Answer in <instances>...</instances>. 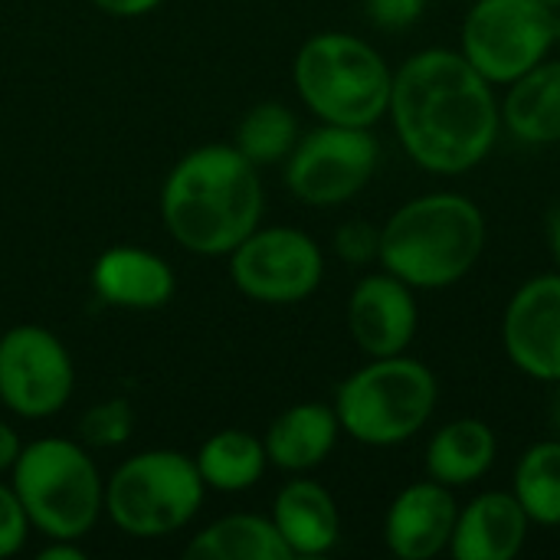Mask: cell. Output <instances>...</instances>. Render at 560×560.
<instances>
[{
  "instance_id": "cell-1",
  "label": "cell",
  "mask_w": 560,
  "mask_h": 560,
  "mask_svg": "<svg viewBox=\"0 0 560 560\" xmlns=\"http://www.w3.org/2000/svg\"><path fill=\"white\" fill-rule=\"evenodd\" d=\"M387 118L404 154L433 177L482 167L502 135L499 89L450 46L417 49L394 69Z\"/></svg>"
},
{
  "instance_id": "cell-2",
  "label": "cell",
  "mask_w": 560,
  "mask_h": 560,
  "mask_svg": "<svg viewBox=\"0 0 560 560\" xmlns=\"http://www.w3.org/2000/svg\"><path fill=\"white\" fill-rule=\"evenodd\" d=\"M266 194L253 161L236 144L187 151L161 190V220L177 246L194 256H230L262 220Z\"/></svg>"
},
{
  "instance_id": "cell-3",
  "label": "cell",
  "mask_w": 560,
  "mask_h": 560,
  "mask_svg": "<svg viewBox=\"0 0 560 560\" xmlns=\"http://www.w3.org/2000/svg\"><path fill=\"white\" fill-rule=\"evenodd\" d=\"M489 223L482 207L456 190L410 197L381 223V269L417 292L459 285L482 259Z\"/></svg>"
},
{
  "instance_id": "cell-4",
  "label": "cell",
  "mask_w": 560,
  "mask_h": 560,
  "mask_svg": "<svg viewBox=\"0 0 560 560\" xmlns=\"http://www.w3.org/2000/svg\"><path fill=\"white\" fill-rule=\"evenodd\" d=\"M292 82L318 121L374 128L387 118L394 66L374 43L345 30H325L299 46Z\"/></svg>"
},
{
  "instance_id": "cell-5",
  "label": "cell",
  "mask_w": 560,
  "mask_h": 560,
  "mask_svg": "<svg viewBox=\"0 0 560 560\" xmlns=\"http://www.w3.org/2000/svg\"><path fill=\"white\" fill-rule=\"evenodd\" d=\"M440 404V381L430 364L410 354L368 358L335 390L341 433L371 450H390L420 436Z\"/></svg>"
},
{
  "instance_id": "cell-6",
  "label": "cell",
  "mask_w": 560,
  "mask_h": 560,
  "mask_svg": "<svg viewBox=\"0 0 560 560\" xmlns=\"http://www.w3.org/2000/svg\"><path fill=\"white\" fill-rule=\"evenodd\" d=\"M10 486L23 502L30 528L43 538L82 541L105 512V482L98 466L75 440L43 436L20 446Z\"/></svg>"
},
{
  "instance_id": "cell-7",
  "label": "cell",
  "mask_w": 560,
  "mask_h": 560,
  "mask_svg": "<svg viewBox=\"0 0 560 560\" xmlns=\"http://www.w3.org/2000/svg\"><path fill=\"white\" fill-rule=\"evenodd\" d=\"M207 495L194 456L144 450L128 456L105 482V515L131 538H167L194 522Z\"/></svg>"
},
{
  "instance_id": "cell-8",
  "label": "cell",
  "mask_w": 560,
  "mask_h": 560,
  "mask_svg": "<svg viewBox=\"0 0 560 560\" xmlns=\"http://www.w3.org/2000/svg\"><path fill=\"white\" fill-rule=\"evenodd\" d=\"M560 16L541 0H469L459 52L495 89H505L555 52Z\"/></svg>"
},
{
  "instance_id": "cell-9",
  "label": "cell",
  "mask_w": 560,
  "mask_h": 560,
  "mask_svg": "<svg viewBox=\"0 0 560 560\" xmlns=\"http://www.w3.org/2000/svg\"><path fill=\"white\" fill-rule=\"evenodd\" d=\"M282 164V180L299 203L318 210L341 207L374 180L381 141L374 138V128L318 121V128L299 135Z\"/></svg>"
},
{
  "instance_id": "cell-10",
  "label": "cell",
  "mask_w": 560,
  "mask_h": 560,
  "mask_svg": "<svg viewBox=\"0 0 560 560\" xmlns=\"http://www.w3.org/2000/svg\"><path fill=\"white\" fill-rule=\"evenodd\" d=\"M233 285L259 305H299L325 279L322 246L295 226H256L230 253Z\"/></svg>"
},
{
  "instance_id": "cell-11",
  "label": "cell",
  "mask_w": 560,
  "mask_h": 560,
  "mask_svg": "<svg viewBox=\"0 0 560 560\" xmlns=\"http://www.w3.org/2000/svg\"><path fill=\"white\" fill-rule=\"evenodd\" d=\"M75 390L66 345L43 325H13L0 335V404L23 420L59 413Z\"/></svg>"
},
{
  "instance_id": "cell-12",
  "label": "cell",
  "mask_w": 560,
  "mask_h": 560,
  "mask_svg": "<svg viewBox=\"0 0 560 560\" xmlns=\"http://www.w3.org/2000/svg\"><path fill=\"white\" fill-rule=\"evenodd\" d=\"M502 348L515 371L560 384V272L525 279L502 312Z\"/></svg>"
},
{
  "instance_id": "cell-13",
  "label": "cell",
  "mask_w": 560,
  "mask_h": 560,
  "mask_svg": "<svg viewBox=\"0 0 560 560\" xmlns=\"http://www.w3.org/2000/svg\"><path fill=\"white\" fill-rule=\"evenodd\" d=\"M420 331V302L394 272H368L348 295V335L364 358L407 354Z\"/></svg>"
},
{
  "instance_id": "cell-14",
  "label": "cell",
  "mask_w": 560,
  "mask_h": 560,
  "mask_svg": "<svg viewBox=\"0 0 560 560\" xmlns=\"http://www.w3.org/2000/svg\"><path fill=\"white\" fill-rule=\"evenodd\" d=\"M459 502L456 492L420 479L404 486L384 515V545L400 560H433L450 555Z\"/></svg>"
},
{
  "instance_id": "cell-15",
  "label": "cell",
  "mask_w": 560,
  "mask_h": 560,
  "mask_svg": "<svg viewBox=\"0 0 560 560\" xmlns=\"http://www.w3.org/2000/svg\"><path fill=\"white\" fill-rule=\"evenodd\" d=\"M532 518L512 495V489H489L459 505L450 558L456 560H515L532 535Z\"/></svg>"
},
{
  "instance_id": "cell-16",
  "label": "cell",
  "mask_w": 560,
  "mask_h": 560,
  "mask_svg": "<svg viewBox=\"0 0 560 560\" xmlns=\"http://www.w3.org/2000/svg\"><path fill=\"white\" fill-rule=\"evenodd\" d=\"M92 292L112 305L128 312H154L164 308L174 292L177 279L167 259L144 246H112L92 266Z\"/></svg>"
},
{
  "instance_id": "cell-17",
  "label": "cell",
  "mask_w": 560,
  "mask_h": 560,
  "mask_svg": "<svg viewBox=\"0 0 560 560\" xmlns=\"http://www.w3.org/2000/svg\"><path fill=\"white\" fill-rule=\"evenodd\" d=\"M269 518L292 558H322L341 541L338 502L322 482L308 476H295L276 492Z\"/></svg>"
},
{
  "instance_id": "cell-18",
  "label": "cell",
  "mask_w": 560,
  "mask_h": 560,
  "mask_svg": "<svg viewBox=\"0 0 560 560\" xmlns=\"http://www.w3.org/2000/svg\"><path fill=\"white\" fill-rule=\"evenodd\" d=\"M338 440H341V423L335 407L305 400V404H292L269 423L262 446L269 466L289 476H305L335 453Z\"/></svg>"
},
{
  "instance_id": "cell-19",
  "label": "cell",
  "mask_w": 560,
  "mask_h": 560,
  "mask_svg": "<svg viewBox=\"0 0 560 560\" xmlns=\"http://www.w3.org/2000/svg\"><path fill=\"white\" fill-rule=\"evenodd\" d=\"M502 131L525 148L560 144V56L541 59L499 95Z\"/></svg>"
},
{
  "instance_id": "cell-20",
  "label": "cell",
  "mask_w": 560,
  "mask_h": 560,
  "mask_svg": "<svg viewBox=\"0 0 560 560\" xmlns=\"http://www.w3.org/2000/svg\"><path fill=\"white\" fill-rule=\"evenodd\" d=\"M495 459H499L495 430L479 417H459L433 430L423 453V469L427 479L459 492L482 482L495 469Z\"/></svg>"
},
{
  "instance_id": "cell-21",
  "label": "cell",
  "mask_w": 560,
  "mask_h": 560,
  "mask_svg": "<svg viewBox=\"0 0 560 560\" xmlns=\"http://www.w3.org/2000/svg\"><path fill=\"white\" fill-rule=\"evenodd\" d=\"M194 463H197L203 486L223 495L249 492L269 469L262 436L249 430H236V427L217 430L210 440H203Z\"/></svg>"
},
{
  "instance_id": "cell-22",
  "label": "cell",
  "mask_w": 560,
  "mask_h": 560,
  "mask_svg": "<svg viewBox=\"0 0 560 560\" xmlns=\"http://www.w3.org/2000/svg\"><path fill=\"white\" fill-rule=\"evenodd\" d=\"M190 560H292L272 518L262 515H226L207 525L184 548Z\"/></svg>"
},
{
  "instance_id": "cell-23",
  "label": "cell",
  "mask_w": 560,
  "mask_h": 560,
  "mask_svg": "<svg viewBox=\"0 0 560 560\" xmlns=\"http://www.w3.org/2000/svg\"><path fill=\"white\" fill-rule=\"evenodd\" d=\"M512 495L535 528H560V436L538 440L518 456Z\"/></svg>"
},
{
  "instance_id": "cell-24",
  "label": "cell",
  "mask_w": 560,
  "mask_h": 560,
  "mask_svg": "<svg viewBox=\"0 0 560 560\" xmlns=\"http://www.w3.org/2000/svg\"><path fill=\"white\" fill-rule=\"evenodd\" d=\"M299 135L302 128L289 105L259 102L240 118L233 144L246 161H253L256 167H266V164H282L289 151L295 148Z\"/></svg>"
},
{
  "instance_id": "cell-25",
  "label": "cell",
  "mask_w": 560,
  "mask_h": 560,
  "mask_svg": "<svg viewBox=\"0 0 560 560\" xmlns=\"http://www.w3.org/2000/svg\"><path fill=\"white\" fill-rule=\"evenodd\" d=\"M131 430H135V410L121 397L89 407L79 420V440L85 450H118L131 440Z\"/></svg>"
},
{
  "instance_id": "cell-26",
  "label": "cell",
  "mask_w": 560,
  "mask_h": 560,
  "mask_svg": "<svg viewBox=\"0 0 560 560\" xmlns=\"http://www.w3.org/2000/svg\"><path fill=\"white\" fill-rule=\"evenodd\" d=\"M331 249L348 266H371L381 256V226L371 220H345L331 236Z\"/></svg>"
},
{
  "instance_id": "cell-27",
  "label": "cell",
  "mask_w": 560,
  "mask_h": 560,
  "mask_svg": "<svg viewBox=\"0 0 560 560\" xmlns=\"http://www.w3.org/2000/svg\"><path fill=\"white\" fill-rule=\"evenodd\" d=\"M26 538H30V518L23 512V502L13 492V486L0 482V560L20 555Z\"/></svg>"
},
{
  "instance_id": "cell-28",
  "label": "cell",
  "mask_w": 560,
  "mask_h": 560,
  "mask_svg": "<svg viewBox=\"0 0 560 560\" xmlns=\"http://www.w3.org/2000/svg\"><path fill=\"white\" fill-rule=\"evenodd\" d=\"M427 7H430V0H364L368 20L384 33L410 30L427 13Z\"/></svg>"
},
{
  "instance_id": "cell-29",
  "label": "cell",
  "mask_w": 560,
  "mask_h": 560,
  "mask_svg": "<svg viewBox=\"0 0 560 560\" xmlns=\"http://www.w3.org/2000/svg\"><path fill=\"white\" fill-rule=\"evenodd\" d=\"M102 13H108V16H144V13H151V10H158L164 0H92Z\"/></svg>"
},
{
  "instance_id": "cell-30",
  "label": "cell",
  "mask_w": 560,
  "mask_h": 560,
  "mask_svg": "<svg viewBox=\"0 0 560 560\" xmlns=\"http://www.w3.org/2000/svg\"><path fill=\"white\" fill-rule=\"evenodd\" d=\"M39 560H82L85 558V551H82V545L79 541H72V538H46V548L36 555Z\"/></svg>"
},
{
  "instance_id": "cell-31",
  "label": "cell",
  "mask_w": 560,
  "mask_h": 560,
  "mask_svg": "<svg viewBox=\"0 0 560 560\" xmlns=\"http://www.w3.org/2000/svg\"><path fill=\"white\" fill-rule=\"evenodd\" d=\"M20 436L13 433V427H7L3 420H0V472H10L13 469V463H16V456H20Z\"/></svg>"
},
{
  "instance_id": "cell-32",
  "label": "cell",
  "mask_w": 560,
  "mask_h": 560,
  "mask_svg": "<svg viewBox=\"0 0 560 560\" xmlns=\"http://www.w3.org/2000/svg\"><path fill=\"white\" fill-rule=\"evenodd\" d=\"M548 246H551V256H555V266L560 272V203L548 213Z\"/></svg>"
},
{
  "instance_id": "cell-33",
  "label": "cell",
  "mask_w": 560,
  "mask_h": 560,
  "mask_svg": "<svg viewBox=\"0 0 560 560\" xmlns=\"http://www.w3.org/2000/svg\"><path fill=\"white\" fill-rule=\"evenodd\" d=\"M555 404H551V427H555V436H560V384H555Z\"/></svg>"
},
{
  "instance_id": "cell-34",
  "label": "cell",
  "mask_w": 560,
  "mask_h": 560,
  "mask_svg": "<svg viewBox=\"0 0 560 560\" xmlns=\"http://www.w3.org/2000/svg\"><path fill=\"white\" fill-rule=\"evenodd\" d=\"M541 3H545V7H551L555 13H560V0H541Z\"/></svg>"
},
{
  "instance_id": "cell-35",
  "label": "cell",
  "mask_w": 560,
  "mask_h": 560,
  "mask_svg": "<svg viewBox=\"0 0 560 560\" xmlns=\"http://www.w3.org/2000/svg\"><path fill=\"white\" fill-rule=\"evenodd\" d=\"M459 3H469V0H459Z\"/></svg>"
}]
</instances>
